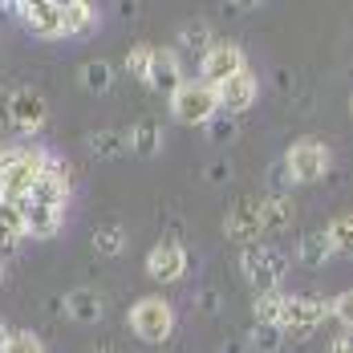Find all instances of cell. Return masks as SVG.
I'll list each match as a JSON object with an SVG mask.
<instances>
[{"mask_svg":"<svg viewBox=\"0 0 353 353\" xmlns=\"http://www.w3.org/2000/svg\"><path fill=\"white\" fill-rule=\"evenodd\" d=\"M41 171V146H4L0 150V203L17 208Z\"/></svg>","mask_w":353,"mask_h":353,"instance_id":"cell-1","label":"cell"},{"mask_svg":"<svg viewBox=\"0 0 353 353\" xmlns=\"http://www.w3.org/2000/svg\"><path fill=\"white\" fill-rule=\"evenodd\" d=\"M240 272L252 284V292H281V281L288 276V256L268 244H244Z\"/></svg>","mask_w":353,"mask_h":353,"instance_id":"cell-2","label":"cell"},{"mask_svg":"<svg viewBox=\"0 0 353 353\" xmlns=\"http://www.w3.org/2000/svg\"><path fill=\"white\" fill-rule=\"evenodd\" d=\"M73 187V167L65 159H57L53 150H41V171H37V183L29 187V203H41V208H57L65 212V199H70Z\"/></svg>","mask_w":353,"mask_h":353,"instance_id":"cell-3","label":"cell"},{"mask_svg":"<svg viewBox=\"0 0 353 353\" xmlns=\"http://www.w3.org/2000/svg\"><path fill=\"white\" fill-rule=\"evenodd\" d=\"M130 329H134V337L146 341V345H163L171 333H175V309H171V301H163V296H142L130 305Z\"/></svg>","mask_w":353,"mask_h":353,"instance_id":"cell-4","label":"cell"},{"mask_svg":"<svg viewBox=\"0 0 353 353\" xmlns=\"http://www.w3.org/2000/svg\"><path fill=\"white\" fill-rule=\"evenodd\" d=\"M329 321V301H321V296H284L281 305V333L284 337H296V341H305V337H313L321 325Z\"/></svg>","mask_w":353,"mask_h":353,"instance_id":"cell-5","label":"cell"},{"mask_svg":"<svg viewBox=\"0 0 353 353\" xmlns=\"http://www.w3.org/2000/svg\"><path fill=\"white\" fill-rule=\"evenodd\" d=\"M49 122V102L37 85H17L8 94V130L12 134H41V126Z\"/></svg>","mask_w":353,"mask_h":353,"instance_id":"cell-6","label":"cell"},{"mask_svg":"<svg viewBox=\"0 0 353 353\" xmlns=\"http://www.w3.org/2000/svg\"><path fill=\"white\" fill-rule=\"evenodd\" d=\"M171 114H175V122H183V126H203L212 114H219V106H215V85H208V81H183L175 94H171Z\"/></svg>","mask_w":353,"mask_h":353,"instance_id":"cell-7","label":"cell"},{"mask_svg":"<svg viewBox=\"0 0 353 353\" xmlns=\"http://www.w3.org/2000/svg\"><path fill=\"white\" fill-rule=\"evenodd\" d=\"M281 163L288 167L292 183H317V179L329 171L333 154H329V146L317 142V139H296L292 146H288V154H284Z\"/></svg>","mask_w":353,"mask_h":353,"instance_id":"cell-8","label":"cell"},{"mask_svg":"<svg viewBox=\"0 0 353 353\" xmlns=\"http://www.w3.org/2000/svg\"><path fill=\"white\" fill-rule=\"evenodd\" d=\"M17 21L41 41H57L65 37V4L61 0H29V4L17 0Z\"/></svg>","mask_w":353,"mask_h":353,"instance_id":"cell-9","label":"cell"},{"mask_svg":"<svg viewBox=\"0 0 353 353\" xmlns=\"http://www.w3.org/2000/svg\"><path fill=\"white\" fill-rule=\"evenodd\" d=\"M244 70H248L244 49L232 45V41H212V49L199 57V81H208V85H223L228 77H236Z\"/></svg>","mask_w":353,"mask_h":353,"instance_id":"cell-10","label":"cell"},{"mask_svg":"<svg viewBox=\"0 0 353 353\" xmlns=\"http://www.w3.org/2000/svg\"><path fill=\"white\" fill-rule=\"evenodd\" d=\"M256 98H260V81H256V73H248V70L236 73V77H228L223 85H215V106H219V114H228V118L252 110Z\"/></svg>","mask_w":353,"mask_h":353,"instance_id":"cell-11","label":"cell"},{"mask_svg":"<svg viewBox=\"0 0 353 353\" xmlns=\"http://www.w3.org/2000/svg\"><path fill=\"white\" fill-rule=\"evenodd\" d=\"M187 272V248L179 240H159V244L146 252V276L159 284H171V281H183Z\"/></svg>","mask_w":353,"mask_h":353,"instance_id":"cell-12","label":"cell"},{"mask_svg":"<svg viewBox=\"0 0 353 353\" xmlns=\"http://www.w3.org/2000/svg\"><path fill=\"white\" fill-rule=\"evenodd\" d=\"M223 236L236 244H256L260 236V195H244L232 203V212L223 215Z\"/></svg>","mask_w":353,"mask_h":353,"instance_id":"cell-13","label":"cell"},{"mask_svg":"<svg viewBox=\"0 0 353 353\" xmlns=\"http://www.w3.org/2000/svg\"><path fill=\"white\" fill-rule=\"evenodd\" d=\"M17 212H21V232H25L29 240H53V236H61V228H65V212H57V208H41V203L21 199Z\"/></svg>","mask_w":353,"mask_h":353,"instance_id":"cell-14","label":"cell"},{"mask_svg":"<svg viewBox=\"0 0 353 353\" xmlns=\"http://www.w3.org/2000/svg\"><path fill=\"white\" fill-rule=\"evenodd\" d=\"M183 81H187V73H183V57H179L175 49H154V53H150V73H146V85L171 98Z\"/></svg>","mask_w":353,"mask_h":353,"instance_id":"cell-15","label":"cell"},{"mask_svg":"<svg viewBox=\"0 0 353 353\" xmlns=\"http://www.w3.org/2000/svg\"><path fill=\"white\" fill-rule=\"evenodd\" d=\"M65 317L73 325H98V321L106 317L102 292H94V288H73V292H65Z\"/></svg>","mask_w":353,"mask_h":353,"instance_id":"cell-16","label":"cell"},{"mask_svg":"<svg viewBox=\"0 0 353 353\" xmlns=\"http://www.w3.org/2000/svg\"><path fill=\"white\" fill-rule=\"evenodd\" d=\"M126 139H130V150H134L139 159H154V154L163 150V126H159V118L142 114L139 122L126 130Z\"/></svg>","mask_w":353,"mask_h":353,"instance_id":"cell-17","label":"cell"},{"mask_svg":"<svg viewBox=\"0 0 353 353\" xmlns=\"http://www.w3.org/2000/svg\"><path fill=\"white\" fill-rule=\"evenodd\" d=\"M288 219H292V203H288V195H260V236L284 232Z\"/></svg>","mask_w":353,"mask_h":353,"instance_id":"cell-18","label":"cell"},{"mask_svg":"<svg viewBox=\"0 0 353 353\" xmlns=\"http://www.w3.org/2000/svg\"><path fill=\"white\" fill-rule=\"evenodd\" d=\"M85 150L94 159H122L130 150V139H126V130H90L85 134Z\"/></svg>","mask_w":353,"mask_h":353,"instance_id":"cell-19","label":"cell"},{"mask_svg":"<svg viewBox=\"0 0 353 353\" xmlns=\"http://www.w3.org/2000/svg\"><path fill=\"white\" fill-rule=\"evenodd\" d=\"M90 244H94V252L98 256H106V260H114V256H122L126 252V228L122 223H102V228H94V236H90Z\"/></svg>","mask_w":353,"mask_h":353,"instance_id":"cell-20","label":"cell"},{"mask_svg":"<svg viewBox=\"0 0 353 353\" xmlns=\"http://www.w3.org/2000/svg\"><path fill=\"white\" fill-rule=\"evenodd\" d=\"M77 81H81L85 94H106L110 85H114V65L102 61V57H94V61H85V65L77 70Z\"/></svg>","mask_w":353,"mask_h":353,"instance_id":"cell-21","label":"cell"},{"mask_svg":"<svg viewBox=\"0 0 353 353\" xmlns=\"http://www.w3.org/2000/svg\"><path fill=\"white\" fill-rule=\"evenodd\" d=\"M296 256H301V264L321 268V264L333 260V248H329V240H325V232H305V236L296 240Z\"/></svg>","mask_w":353,"mask_h":353,"instance_id":"cell-22","label":"cell"},{"mask_svg":"<svg viewBox=\"0 0 353 353\" xmlns=\"http://www.w3.org/2000/svg\"><path fill=\"white\" fill-rule=\"evenodd\" d=\"M98 29V8L85 0H65V37H81Z\"/></svg>","mask_w":353,"mask_h":353,"instance_id":"cell-23","label":"cell"},{"mask_svg":"<svg viewBox=\"0 0 353 353\" xmlns=\"http://www.w3.org/2000/svg\"><path fill=\"white\" fill-rule=\"evenodd\" d=\"M175 41H179V49L208 53V49H212V25H208V21H183V25H179V33H175ZM179 49H175V53H179Z\"/></svg>","mask_w":353,"mask_h":353,"instance_id":"cell-24","label":"cell"},{"mask_svg":"<svg viewBox=\"0 0 353 353\" xmlns=\"http://www.w3.org/2000/svg\"><path fill=\"white\" fill-rule=\"evenodd\" d=\"M325 240H329V248H333V256H345V252H353V215H333L325 228Z\"/></svg>","mask_w":353,"mask_h":353,"instance_id":"cell-25","label":"cell"},{"mask_svg":"<svg viewBox=\"0 0 353 353\" xmlns=\"http://www.w3.org/2000/svg\"><path fill=\"white\" fill-rule=\"evenodd\" d=\"M281 305H284V292H256L252 296V317H256V325H276L281 321Z\"/></svg>","mask_w":353,"mask_h":353,"instance_id":"cell-26","label":"cell"},{"mask_svg":"<svg viewBox=\"0 0 353 353\" xmlns=\"http://www.w3.org/2000/svg\"><path fill=\"white\" fill-rule=\"evenodd\" d=\"M248 345H252L256 353H281V350H284L281 325H252V333H248Z\"/></svg>","mask_w":353,"mask_h":353,"instance_id":"cell-27","label":"cell"},{"mask_svg":"<svg viewBox=\"0 0 353 353\" xmlns=\"http://www.w3.org/2000/svg\"><path fill=\"white\" fill-rule=\"evenodd\" d=\"M150 45H130L126 49V61H122V70H126V77H134V81H146V73H150Z\"/></svg>","mask_w":353,"mask_h":353,"instance_id":"cell-28","label":"cell"},{"mask_svg":"<svg viewBox=\"0 0 353 353\" xmlns=\"http://www.w3.org/2000/svg\"><path fill=\"white\" fill-rule=\"evenodd\" d=\"M203 126H208V142H215V146H228V142H236V134H240L236 118H228V114H212Z\"/></svg>","mask_w":353,"mask_h":353,"instance_id":"cell-29","label":"cell"},{"mask_svg":"<svg viewBox=\"0 0 353 353\" xmlns=\"http://www.w3.org/2000/svg\"><path fill=\"white\" fill-rule=\"evenodd\" d=\"M0 353H45V345H41V337L29 333V329H12L8 341L0 345Z\"/></svg>","mask_w":353,"mask_h":353,"instance_id":"cell-30","label":"cell"},{"mask_svg":"<svg viewBox=\"0 0 353 353\" xmlns=\"http://www.w3.org/2000/svg\"><path fill=\"white\" fill-rule=\"evenodd\" d=\"M329 317L337 321V333H350L353 325V292H337L329 301Z\"/></svg>","mask_w":353,"mask_h":353,"instance_id":"cell-31","label":"cell"},{"mask_svg":"<svg viewBox=\"0 0 353 353\" xmlns=\"http://www.w3.org/2000/svg\"><path fill=\"white\" fill-rule=\"evenodd\" d=\"M296 183H292V175H288V167H284L281 159L268 167V195H288Z\"/></svg>","mask_w":353,"mask_h":353,"instance_id":"cell-32","label":"cell"},{"mask_svg":"<svg viewBox=\"0 0 353 353\" xmlns=\"http://www.w3.org/2000/svg\"><path fill=\"white\" fill-rule=\"evenodd\" d=\"M17 256H21V236L0 223V264H4V260H17Z\"/></svg>","mask_w":353,"mask_h":353,"instance_id":"cell-33","label":"cell"},{"mask_svg":"<svg viewBox=\"0 0 353 353\" xmlns=\"http://www.w3.org/2000/svg\"><path fill=\"white\" fill-rule=\"evenodd\" d=\"M195 305H199V313H208V317H219V313H223V296H219L215 288H203V292L195 296Z\"/></svg>","mask_w":353,"mask_h":353,"instance_id":"cell-34","label":"cell"},{"mask_svg":"<svg viewBox=\"0 0 353 353\" xmlns=\"http://www.w3.org/2000/svg\"><path fill=\"white\" fill-rule=\"evenodd\" d=\"M203 179H208L212 187H219V183H228V179H232V163H228V159H212V163L203 167Z\"/></svg>","mask_w":353,"mask_h":353,"instance_id":"cell-35","label":"cell"},{"mask_svg":"<svg viewBox=\"0 0 353 353\" xmlns=\"http://www.w3.org/2000/svg\"><path fill=\"white\" fill-rule=\"evenodd\" d=\"M329 353H353L350 333H337V337H333V345H329Z\"/></svg>","mask_w":353,"mask_h":353,"instance_id":"cell-36","label":"cell"},{"mask_svg":"<svg viewBox=\"0 0 353 353\" xmlns=\"http://www.w3.org/2000/svg\"><path fill=\"white\" fill-rule=\"evenodd\" d=\"M8 94L12 90H0V130H8Z\"/></svg>","mask_w":353,"mask_h":353,"instance_id":"cell-37","label":"cell"},{"mask_svg":"<svg viewBox=\"0 0 353 353\" xmlns=\"http://www.w3.org/2000/svg\"><path fill=\"white\" fill-rule=\"evenodd\" d=\"M219 353H248V345H244V341H223Z\"/></svg>","mask_w":353,"mask_h":353,"instance_id":"cell-38","label":"cell"},{"mask_svg":"<svg viewBox=\"0 0 353 353\" xmlns=\"http://www.w3.org/2000/svg\"><path fill=\"white\" fill-rule=\"evenodd\" d=\"M90 353H118V350H114L110 341H98V345H94V350H90Z\"/></svg>","mask_w":353,"mask_h":353,"instance_id":"cell-39","label":"cell"},{"mask_svg":"<svg viewBox=\"0 0 353 353\" xmlns=\"http://www.w3.org/2000/svg\"><path fill=\"white\" fill-rule=\"evenodd\" d=\"M8 333H12V329H8V321L0 317V345H4V341H8Z\"/></svg>","mask_w":353,"mask_h":353,"instance_id":"cell-40","label":"cell"},{"mask_svg":"<svg viewBox=\"0 0 353 353\" xmlns=\"http://www.w3.org/2000/svg\"><path fill=\"white\" fill-rule=\"evenodd\" d=\"M0 281H4V264H0Z\"/></svg>","mask_w":353,"mask_h":353,"instance_id":"cell-41","label":"cell"},{"mask_svg":"<svg viewBox=\"0 0 353 353\" xmlns=\"http://www.w3.org/2000/svg\"><path fill=\"white\" fill-rule=\"evenodd\" d=\"M0 150H4V139H0Z\"/></svg>","mask_w":353,"mask_h":353,"instance_id":"cell-42","label":"cell"}]
</instances>
